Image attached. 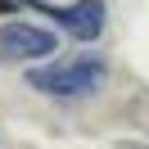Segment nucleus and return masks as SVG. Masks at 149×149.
Listing matches in <instances>:
<instances>
[{"label":"nucleus","instance_id":"1","mask_svg":"<svg viewBox=\"0 0 149 149\" xmlns=\"http://www.w3.org/2000/svg\"><path fill=\"white\" fill-rule=\"evenodd\" d=\"M109 77V68L100 59H54L45 68H32L27 86L41 95H54V100H81V95H95Z\"/></svg>","mask_w":149,"mask_h":149},{"label":"nucleus","instance_id":"2","mask_svg":"<svg viewBox=\"0 0 149 149\" xmlns=\"http://www.w3.org/2000/svg\"><path fill=\"white\" fill-rule=\"evenodd\" d=\"M59 54V36L45 27H36V23H5L0 27V63H36V59H50Z\"/></svg>","mask_w":149,"mask_h":149},{"label":"nucleus","instance_id":"3","mask_svg":"<svg viewBox=\"0 0 149 149\" xmlns=\"http://www.w3.org/2000/svg\"><path fill=\"white\" fill-rule=\"evenodd\" d=\"M45 14H50L72 41H95V36L104 32V14H109V5H104V0H77V5H68V9H45Z\"/></svg>","mask_w":149,"mask_h":149}]
</instances>
